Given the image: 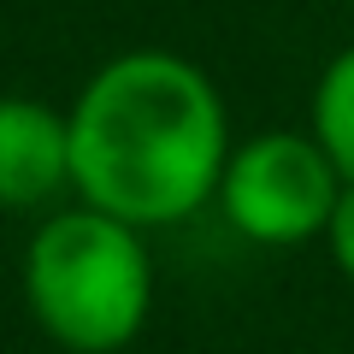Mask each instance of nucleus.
<instances>
[{
	"mask_svg": "<svg viewBox=\"0 0 354 354\" xmlns=\"http://www.w3.org/2000/svg\"><path fill=\"white\" fill-rule=\"evenodd\" d=\"M230 160L225 101L183 53L136 48L88 77L71 106V183L124 225H177Z\"/></svg>",
	"mask_w": 354,
	"mask_h": 354,
	"instance_id": "obj_1",
	"label": "nucleus"
},
{
	"mask_svg": "<svg viewBox=\"0 0 354 354\" xmlns=\"http://www.w3.org/2000/svg\"><path fill=\"white\" fill-rule=\"evenodd\" d=\"M325 242H330L337 272L354 283V183H342V201H337V213H330V225H325Z\"/></svg>",
	"mask_w": 354,
	"mask_h": 354,
	"instance_id": "obj_6",
	"label": "nucleus"
},
{
	"mask_svg": "<svg viewBox=\"0 0 354 354\" xmlns=\"http://www.w3.org/2000/svg\"><path fill=\"white\" fill-rule=\"evenodd\" d=\"M71 183V118L48 101L0 95V207H36Z\"/></svg>",
	"mask_w": 354,
	"mask_h": 354,
	"instance_id": "obj_4",
	"label": "nucleus"
},
{
	"mask_svg": "<svg viewBox=\"0 0 354 354\" xmlns=\"http://www.w3.org/2000/svg\"><path fill=\"white\" fill-rule=\"evenodd\" d=\"M313 136L325 142L337 171L354 183V48H342L313 88Z\"/></svg>",
	"mask_w": 354,
	"mask_h": 354,
	"instance_id": "obj_5",
	"label": "nucleus"
},
{
	"mask_svg": "<svg viewBox=\"0 0 354 354\" xmlns=\"http://www.w3.org/2000/svg\"><path fill=\"white\" fill-rule=\"evenodd\" d=\"M337 160L313 130H266V136L230 148L225 177H218V207L248 242L266 248H295V242L325 236L330 213L342 201Z\"/></svg>",
	"mask_w": 354,
	"mask_h": 354,
	"instance_id": "obj_3",
	"label": "nucleus"
},
{
	"mask_svg": "<svg viewBox=\"0 0 354 354\" xmlns=\"http://www.w3.org/2000/svg\"><path fill=\"white\" fill-rule=\"evenodd\" d=\"M24 295L36 325L71 354H118L153 307V260L136 225L71 207L48 218L24 254Z\"/></svg>",
	"mask_w": 354,
	"mask_h": 354,
	"instance_id": "obj_2",
	"label": "nucleus"
},
{
	"mask_svg": "<svg viewBox=\"0 0 354 354\" xmlns=\"http://www.w3.org/2000/svg\"><path fill=\"white\" fill-rule=\"evenodd\" d=\"M348 6H354V0H348Z\"/></svg>",
	"mask_w": 354,
	"mask_h": 354,
	"instance_id": "obj_7",
	"label": "nucleus"
}]
</instances>
